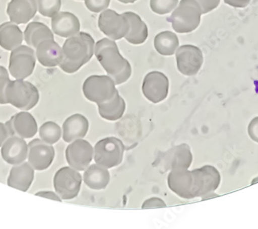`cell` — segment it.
<instances>
[{"label":"cell","mask_w":258,"mask_h":229,"mask_svg":"<svg viewBox=\"0 0 258 229\" xmlns=\"http://www.w3.org/2000/svg\"><path fill=\"white\" fill-rule=\"evenodd\" d=\"M95 54L116 85L126 82L131 77V65L121 56L115 42L108 38L101 39L95 45Z\"/></svg>","instance_id":"obj_1"},{"label":"cell","mask_w":258,"mask_h":229,"mask_svg":"<svg viewBox=\"0 0 258 229\" xmlns=\"http://www.w3.org/2000/svg\"><path fill=\"white\" fill-rule=\"evenodd\" d=\"M62 50L63 59L59 66L65 73H74L90 61L95 50V40L88 33L80 32L64 42Z\"/></svg>","instance_id":"obj_2"},{"label":"cell","mask_w":258,"mask_h":229,"mask_svg":"<svg viewBox=\"0 0 258 229\" xmlns=\"http://www.w3.org/2000/svg\"><path fill=\"white\" fill-rule=\"evenodd\" d=\"M38 89L24 80L10 81L5 91L6 104H10L22 111H30L38 104Z\"/></svg>","instance_id":"obj_3"},{"label":"cell","mask_w":258,"mask_h":229,"mask_svg":"<svg viewBox=\"0 0 258 229\" xmlns=\"http://www.w3.org/2000/svg\"><path fill=\"white\" fill-rule=\"evenodd\" d=\"M201 7L195 0H181L177 8L168 18L172 27L179 33H187L195 30L201 23Z\"/></svg>","instance_id":"obj_4"},{"label":"cell","mask_w":258,"mask_h":229,"mask_svg":"<svg viewBox=\"0 0 258 229\" xmlns=\"http://www.w3.org/2000/svg\"><path fill=\"white\" fill-rule=\"evenodd\" d=\"M115 85V83L109 76L94 75L85 80L83 93L88 101L99 105L112 99L118 94Z\"/></svg>","instance_id":"obj_5"},{"label":"cell","mask_w":258,"mask_h":229,"mask_svg":"<svg viewBox=\"0 0 258 229\" xmlns=\"http://www.w3.org/2000/svg\"><path fill=\"white\" fill-rule=\"evenodd\" d=\"M124 152V146L120 139L106 137L95 144V161L104 168H114L122 162Z\"/></svg>","instance_id":"obj_6"},{"label":"cell","mask_w":258,"mask_h":229,"mask_svg":"<svg viewBox=\"0 0 258 229\" xmlns=\"http://www.w3.org/2000/svg\"><path fill=\"white\" fill-rule=\"evenodd\" d=\"M36 53L33 48L20 46L12 50L9 70L13 78L24 80L33 73L36 66Z\"/></svg>","instance_id":"obj_7"},{"label":"cell","mask_w":258,"mask_h":229,"mask_svg":"<svg viewBox=\"0 0 258 229\" xmlns=\"http://www.w3.org/2000/svg\"><path fill=\"white\" fill-rule=\"evenodd\" d=\"M82 177L73 168L63 167L55 174L53 186L61 199L71 200L76 198L81 190Z\"/></svg>","instance_id":"obj_8"},{"label":"cell","mask_w":258,"mask_h":229,"mask_svg":"<svg viewBox=\"0 0 258 229\" xmlns=\"http://www.w3.org/2000/svg\"><path fill=\"white\" fill-rule=\"evenodd\" d=\"M194 176L195 198H208L220 186L221 176L215 167L205 165L192 171Z\"/></svg>","instance_id":"obj_9"},{"label":"cell","mask_w":258,"mask_h":229,"mask_svg":"<svg viewBox=\"0 0 258 229\" xmlns=\"http://www.w3.org/2000/svg\"><path fill=\"white\" fill-rule=\"evenodd\" d=\"M192 162V155L190 147L186 143L172 147L168 151L161 154L156 161L164 172L177 170V169H188Z\"/></svg>","instance_id":"obj_10"},{"label":"cell","mask_w":258,"mask_h":229,"mask_svg":"<svg viewBox=\"0 0 258 229\" xmlns=\"http://www.w3.org/2000/svg\"><path fill=\"white\" fill-rule=\"evenodd\" d=\"M98 27L111 40H118L125 37L129 30V23L123 14L114 10H106L98 18Z\"/></svg>","instance_id":"obj_11"},{"label":"cell","mask_w":258,"mask_h":229,"mask_svg":"<svg viewBox=\"0 0 258 229\" xmlns=\"http://www.w3.org/2000/svg\"><path fill=\"white\" fill-rule=\"evenodd\" d=\"M177 68L185 76H194L204 63V55L200 48L194 45H183L176 51Z\"/></svg>","instance_id":"obj_12"},{"label":"cell","mask_w":258,"mask_h":229,"mask_svg":"<svg viewBox=\"0 0 258 229\" xmlns=\"http://www.w3.org/2000/svg\"><path fill=\"white\" fill-rule=\"evenodd\" d=\"M169 88L167 77L159 71H153L145 77L142 89L149 101L157 104L167 98Z\"/></svg>","instance_id":"obj_13"},{"label":"cell","mask_w":258,"mask_h":229,"mask_svg":"<svg viewBox=\"0 0 258 229\" xmlns=\"http://www.w3.org/2000/svg\"><path fill=\"white\" fill-rule=\"evenodd\" d=\"M55 150L50 143L33 139L28 144V162L34 170H46L53 163Z\"/></svg>","instance_id":"obj_14"},{"label":"cell","mask_w":258,"mask_h":229,"mask_svg":"<svg viewBox=\"0 0 258 229\" xmlns=\"http://www.w3.org/2000/svg\"><path fill=\"white\" fill-rule=\"evenodd\" d=\"M92 146L83 139H78L68 145L66 149V159L70 166L77 171H85L93 159Z\"/></svg>","instance_id":"obj_15"},{"label":"cell","mask_w":258,"mask_h":229,"mask_svg":"<svg viewBox=\"0 0 258 229\" xmlns=\"http://www.w3.org/2000/svg\"><path fill=\"white\" fill-rule=\"evenodd\" d=\"M168 185L171 191L184 199L195 198L194 176L192 171L188 169L171 171L168 175Z\"/></svg>","instance_id":"obj_16"},{"label":"cell","mask_w":258,"mask_h":229,"mask_svg":"<svg viewBox=\"0 0 258 229\" xmlns=\"http://www.w3.org/2000/svg\"><path fill=\"white\" fill-rule=\"evenodd\" d=\"M6 124L10 136H18L23 139L34 137L38 129L37 120L31 114L26 111L14 114Z\"/></svg>","instance_id":"obj_17"},{"label":"cell","mask_w":258,"mask_h":229,"mask_svg":"<svg viewBox=\"0 0 258 229\" xmlns=\"http://www.w3.org/2000/svg\"><path fill=\"white\" fill-rule=\"evenodd\" d=\"M1 155L9 165H20L28 157V144L22 137L10 136L1 147Z\"/></svg>","instance_id":"obj_18"},{"label":"cell","mask_w":258,"mask_h":229,"mask_svg":"<svg viewBox=\"0 0 258 229\" xmlns=\"http://www.w3.org/2000/svg\"><path fill=\"white\" fill-rule=\"evenodd\" d=\"M37 0H11L7 7V14L10 21L19 24H26L37 14Z\"/></svg>","instance_id":"obj_19"},{"label":"cell","mask_w":258,"mask_h":229,"mask_svg":"<svg viewBox=\"0 0 258 229\" xmlns=\"http://www.w3.org/2000/svg\"><path fill=\"white\" fill-rule=\"evenodd\" d=\"M51 27L55 34L64 38L74 37L81 30L78 17L69 12H60L52 17Z\"/></svg>","instance_id":"obj_20"},{"label":"cell","mask_w":258,"mask_h":229,"mask_svg":"<svg viewBox=\"0 0 258 229\" xmlns=\"http://www.w3.org/2000/svg\"><path fill=\"white\" fill-rule=\"evenodd\" d=\"M36 56L43 66L54 67L61 63L63 50L54 40H46L36 48Z\"/></svg>","instance_id":"obj_21"},{"label":"cell","mask_w":258,"mask_h":229,"mask_svg":"<svg viewBox=\"0 0 258 229\" xmlns=\"http://www.w3.org/2000/svg\"><path fill=\"white\" fill-rule=\"evenodd\" d=\"M34 179V169L29 162H23L12 168L7 179V185L12 188L27 191Z\"/></svg>","instance_id":"obj_22"},{"label":"cell","mask_w":258,"mask_h":229,"mask_svg":"<svg viewBox=\"0 0 258 229\" xmlns=\"http://www.w3.org/2000/svg\"><path fill=\"white\" fill-rule=\"evenodd\" d=\"M89 128V122L86 117L75 114L66 119L63 124V139L70 143L78 139L84 138Z\"/></svg>","instance_id":"obj_23"},{"label":"cell","mask_w":258,"mask_h":229,"mask_svg":"<svg viewBox=\"0 0 258 229\" xmlns=\"http://www.w3.org/2000/svg\"><path fill=\"white\" fill-rule=\"evenodd\" d=\"M123 15L126 17L129 23L128 32L124 37L125 40L135 45L145 43L149 36V30L146 23L138 14L133 12H126Z\"/></svg>","instance_id":"obj_24"},{"label":"cell","mask_w":258,"mask_h":229,"mask_svg":"<svg viewBox=\"0 0 258 229\" xmlns=\"http://www.w3.org/2000/svg\"><path fill=\"white\" fill-rule=\"evenodd\" d=\"M24 35L17 24L6 22L0 25V46L4 50L12 51L21 46Z\"/></svg>","instance_id":"obj_25"},{"label":"cell","mask_w":258,"mask_h":229,"mask_svg":"<svg viewBox=\"0 0 258 229\" xmlns=\"http://www.w3.org/2000/svg\"><path fill=\"white\" fill-rule=\"evenodd\" d=\"M24 40L28 46L37 48L39 43L46 40H54L53 33L44 23L32 22L24 31Z\"/></svg>","instance_id":"obj_26"},{"label":"cell","mask_w":258,"mask_h":229,"mask_svg":"<svg viewBox=\"0 0 258 229\" xmlns=\"http://www.w3.org/2000/svg\"><path fill=\"white\" fill-rule=\"evenodd\" d=\"M84 182L91 189H104L110 182L109 172L98 164L92 165L84 174Z\"/></svg>","instance_id":"obj_27"},{"label":"cell","mask_w":258,"mask_h":229,"mask_svg":"<svg viewBox=\"0 0 258 229\" xmlns=\"http://www.w3.org/2000/svg\"><path fill=\"white\" fill-rule=\"evenodd\" d=\"M100 115L105 120H119L125 111V102L119 94H116L112 99L98 105Z\"/></svg>","instance_id":"obj_28"},{"label":"cell","mask_w":258,"mask_h":229,"mask_svg":"<svg viewBox=\"0 0 258 229\" xmlns=\"http://www.w3.org/2000/svg\"><path fill=\"white\" fill-rule=\"evenodd\" d=\"M179 38L172 32H162L155 37V48L158 53L163 56L173 55L179 47Z\"/></svg>","instance_id":"obj_29"},{"label":"cell","mask_w":258,"mask_h":229,"mask_svg":"<svg viewBox=\"0 0 258 229\" xmlns=\"http://www.w3.org/2000/svg\"><path fill=\"white\" fill-rule=\"evenodd\" d=\"M39 134H40V138L43 141L50 144H53L61 137V128L56 123L48 121L44 123L40 127Z\"/></svg>","instance_id":"obj_30"},{"label":"cell","mask_w":258,"mask_h":229,"mask_svg":"<svg viewBox=\"0 0 258 229\" xmlns=\"http://www.w3.org/2000/svg\"><path fill=\"white\" fill-rule=\"evenodd\" d=\"M38 11L42 16L53 17L61 8V0H37Z\"/></svg>","instance_id":"obj_31"},{"label":"cell","mask_w":258,"mask_h":229,"mask_svg":"<svg viewBox=\"0 0 258 229\" xmlns=\"http://www.w3.org/2000/svg\"><path fill=\"white\" fill-rule=\"evenodd\" d=\"M179 0H150L152 11L159 15L169 14L177 7Z\"/></svg>","instance_id":"obj_32"},{"label":"cell","mask_w":258,"mask_h":229,"mask_svg":"<svg viewBox=\"0 0 258 229\" xmlns=\"http://www.w3.org/2000/svg\"><path fill=\"white\" fill-rule=\"evenodd\" d=\"M111 0H85V6L93 13H100L108 8Z\"/></svg>","instance_id":"obj_33"},{"label":"cell","mask_w":258,"mask_h":229,"mask_svg":"<svg viewBox=\"0 0 258 229\" xmlns=\"http://www.w3.org/2000/svg\"><path fill=\"white\" fill-rule=\"evenodd\" d=\"M10 81L8 71L4 66H1V70H0V104H6L5 91Z\"/></svg>","instance_id":"obj_34"},{"label":"cell","mask_w":258,"mask_h":229,"mask_svg":"<svg viewBox=\"0 0 258 229\" xmlns=\"http://www.w3.org/2000/svg\"><path fill=\"white\" fill-rule=\"evenodd\" d=\"M201 7L202 14H207L218 7L220 0H195Z\"/></svg>","instance_id":"obj_35"},{"label":"cell","mask_w":258,"mask_h":229,"mask_svg":"<svg viewBox=\"0 0 258 229\" xmlns=\"http://www.w3.org/2000/svg\"><path fill=\"white\" fill-rule=\"evenodd\" d=\"M165 207H166V204L164 202L163 200L155 197V198H151L146 200L143 203L142 208L146 209V208H165Z\"/></svg>","instance_id":"obj_36"},{"label":"cell","mask_w":258,"mask_h":229,"mask_svg":"<svg viewBox=\"0 0 258 229\" xmlns=\"http://www.w3.org/2000/svg\"><path fill=\"white\" fill-rule=\"evenodd\" d=\"M247 132L250 139L258 143V117L252 119L247 127Z\"/></svg>","instance_id":"obj_37"},{"label":"cell","mask_w":258,"mask_h":229,"mask_svg":"<svg viewBox=\"0 0 258 229\" xmlns=\"http://www.w3.org/2000/svg\"><path fill=\"white\" fill-rule=\"evenodd\" d=\"M224 3L234 8H244L250 4V0H224Z\"/></svg>","instance_id":"obj_38"},{"label":"cell","mask_w":258,"mask_h":229,"mask_svg":"<svg viewBox=\"0 0 258 229\" xmlns=\"http://www.w3.org/2000/svg\"><path fill=\"white\" fill-rule=\"evenodd\" d=\"M10 137V132L6 124L0 123V147H2L4 142Z\"/></svg>","instance_id":"obj_39"},{"label":"cell","mask_w":258,"mask_h":229,"mask_svg":"<svg viewBox=\"0 0 258 229\" xmlns=\"http://www.w3.org/2000/svg\"><path fill=\"white\" fill-rule=\"evenodd\" d=\"M35 195L37 196L43 197V198H49V199L54 200V201H61L60 196L55 194L53 191H42L36 193Z\"/></svg>","instance_id":"obj_40"},{"label":"cell","mask_w":258,"mask_h":229,"mask_svg":"<svg viewBox=\"0 0 258 229\" xmlns=\"http://www.w3.org/2000/svg\"><path fill=\"white\" fill-rule=\"evenodd\" d=\"M119 2L123 3V4H134L137 0H118Z\"/></svg>","instance_id":"obj_41"},{"label":"cell","mask_w":258,"mask_h":229,"mask_svg":"<svg viewBox=\"0 0 258 229\" xmlns=\"http://www.w3.org/2000/svg\"><path fill=\"white\" fill-rule=\"evenodd\" d=\"M0 70H1V66H0Z\"/></svg>","instance_id":"obj_42"}]
</instances>
